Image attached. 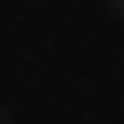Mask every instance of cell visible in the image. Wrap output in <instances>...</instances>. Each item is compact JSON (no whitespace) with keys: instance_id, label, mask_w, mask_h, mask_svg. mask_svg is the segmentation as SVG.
<instances>
[{"instance_id":"obj_1","label":"cell","mask_w":124,"mask_h":124,"mask_svg":"<svg viewBox=\"0 0 124 124\" xmlns=\"http://www.w3.org/2000/svg\"><path fill=\"white\" fill-rule=\"evenodd\" d=\"M110 7L117 12V17L124 19V0H110Z\"/></svg>"},{"instance_id":"obj_2","label":"cell","mask_w":124,"mask_h":124,"mask_svg":"<svg viewBox=\"0 0 124 124\" xmlns=\"http://www.w3.org/2000/svg\"><path fill=\"white\" fill-rule=\"evenodd\" d=\"M0 124H12V119H10V115H7V110L0 105Z\"/></svg>"}]
</instances>
